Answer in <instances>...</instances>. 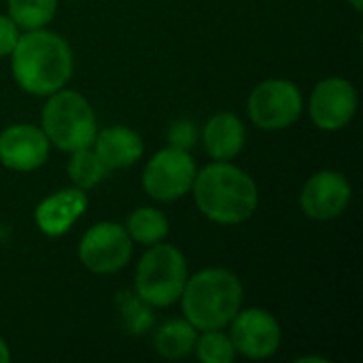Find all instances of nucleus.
<instances>
[{
  "label": "nucleus",
  "instance_id": "nucleus-1",
  "mask_svg": "<svg viewBox=\"0 0 363 363\" xmlns=\"http://www.w3.org/2000/svg\"><path fill=\"white\" fill-rule=\"evenodd\" d=\"M11 68L17 85L32 96H51L72 74L74 57L70 45L45 28L19 34L11 53Z\"/></svg>",
  "mask_w": 363,
  "mask_h": 363
},
{
  "label": "nucleus",
  "instance_id": "nucleus-2",
  "mask_svg": "<svg viewBox=\"0 0 363 363\" xmlns=\"http://www.w3.org/2000/svg\"><path fill=\"white\" fill-rule=\"evenodd\" d=\"M194 200L200 213L221 225L247 221L259 204L255 181L230 162H213L196 172Z\"/></svg>",
  "mask_w": 363,
  "mask_h": 363
},
{
  "label": "nucleus",
  "instance_id": "nucleus-3",
  "mask_svg": "<svg viewBox=\"0 0 363 363\" xmlns=\"http://www.w3.org/2000/svg\"><path fill=\"white\" fill-rule=\"evenodd\" d=\"M179 300L196 330H223L242 306V283L225 268H206L187 279Z\"/></svg>",
  "mask_w": 363,
  "mask_h": 363
},
{
  "label": "nucleus",
  "instance_id": "nucleus-4",
  "mask_svg": "<svg viewBox=\"0 0 363 363\" xmlns=\"http://www.w3.org/2000/svg\"><path fill=\"white\" fill-rule=\"evenodd\" d=\"M40 130L53 147L72 153L94 145L98 121L85 96L62 87L47 96L40 113Z\"/></svg>",
  "mask_w": 363,
  "mask_h": 363
},
{
  "label": "nucleus",
  "instance_id": "nucleus-5",
  "mask_svg": "<svg viewBox=\"0 0 363 363\" xmlns=\"http://www.w3.org/2000/svg\"><path fill=\"white\" fill-rule=\"evenodd\" d=\"M189 279L185 255L172 245H151L140 257L134 277V294L151 306H172L179 302Z\"/></svg>",
  "mask_w": 363,
  "mask_h": 363
},
{
  "label": "nucleus",
  "instance_id": "nucleus-6",
  "mask_svg": "<svg viewBox=\"0 0 363 363\" xmlns=\"http://www.w3.org/2000/svg\"><path fill=\"white\" fill-rule=\"evenodd\" d=\"M304 108L302 91L287 79L262 81L249 96L251 121L268 132L285 130L294 125Z\"/></svg>",
  "mask_w": 363,
  "mask_h": 363
},
{
  "label": "nucleus",
  "instance_id": "nucleus-7",
  "mask_svg": "<svg viewBox=\"0 0 363 363\" xmlns=\"http://www.w3.org/2000/svg\"><path fill=\"white\" fill-rule=\"evenodd\" d=\"M196 172V162L189 151L166 147L147 162L143 189L157 202H172L191 191Z\"/></svg>",
  "mask_w": 363,
  "mask_h": 363
},
{
  "label": "nucleus",
  "instance_id": "nucleus-8",
  "mask_svg": "<svg viewBox=\"0 0 363 363\" xmlns=\"http://www.w3.org/2000/svg\"><path fill=\"white\" fill-rule=\"evenodd\" d=\"M132 257V238L125 225L100 221L91 225L79 242V259L94 274H113L128 266Z\"/></svg>",
  "mask_w": 363,
  "mask_h": 363
},
{
  "label": "nucleus",
  "instance_id": "nucleus-9",
  "mask_svg": "<svg viewBox=\"0 0 363 363\" xmlns=\"http://www.w3.org/2000/svg\"><path fill=\"white\" fill-rule=\"evenodd\" d=\"M230 338L236 353L249 359H268L279 351L283 332L268 311L240 308L230 321Z\"/></svg>",
  "mask_w": 363,
  "mask_h": 363
},
{
  "label": "nucleus",
  "instance_id": "nucleus-10",
  "mask_svg": "<svg viewBox=\"0 0 363 363\" xmlns=\"http://www.w3.org/2000/svg\"><path fill=\"white\" fill-rule=\"evenodd\" d=\"M308 113L319 130L338 132L347 128L357 113V91L353 83L340 77L319 81L313 89Z\"/></svg>",
  "mask_w": 363,
  "mask_h": 363
},
{
  "label": "nucleus",
  "instance_id": "nucleus-11",
  "mask_svg": "<svg viewBox=\"0 0 363 363\" xmlns=\"http://www.w3.org/2000/svg\"><path fill=\"white\" fill-rule=\"evenodd\" d=\"M351 183L342 172L321 170L313 174L300 194V204L306 217L315 221H330L340 217L351 204Z\"/></svg>",
  "mask_w": 363,
  "mask_h": 363
},
{
  "label": "nucleus",
  "instance_id": "nucleus-12",
  "mask_svg": "<svg viewBox=\"0 0 363 363\" xmlns=\"http://www.w3.org/2000/svg\"><path fill=\"white\" fill-rule=\"evenodd\" d=\"M49 138L30 123H15L0 134V164L15 172H32L49 157Z\"/></svg>",
  "mask_w": 363,
  "mask_h": 363
},
{
  "label": "nucleus",
  "instance_id": "nucleus-13",
  "mask_svg": "<svg viewBox=\"0 0 363 363\" xmlns=\"http://www.w3.org/2000/svg\"><path fill=\"white\" fill-rule=\"evenodd\" d=\"M87 194L79 187H68L47 196L34 211L36 228L49 236L60 238L70 232V228L83 217L87 211Z\"/></svg>",
  "mask_w": 363,
  "mask_h": 363
},
{
  "label": "nucleus",
  "instance_id": "nucleus-14",
  "mask_svg": "<svg viewBox=\"0 0 363 363\" xmlns=\"http://www.w3.org/2000/svg\"><path fill=\"white\" fill-rule=\"evenodd\" d=\"M91 147L102 164L108 168V172L134 166L145 151L140 134L125 125H111L102 132H96Z\"/></svg>",
  "mask_w": 363,
  "mask_h": 363
},
{
  "label": "nucleus",
  "instance_id": "nucleus-15",
  "mask_svg": "<svg viewBox=\"0 0 363 363\" xmlns=\"http://www.w3.org/2000/svg\"><path fill=\"white\" fill-rule=\"evenodd\" d=\"M245 138H247L245 125L234 113H217L202 128L204 151L215 162L234 160L242 151Z\"/></svg>",
  "mask_w": 363,
  "mask_h": 363
},
{
  "label": "nucleus",
  "instance_id": "nucleus-16",
  "mask_svg": "<svg viewBox=\"0 0 363 363\" xmlns=\"http://www.w3.org/2000/svg\"><path fill=\"white\" fill-rule=\"evenodd\" d=\"M198 340V330L187 319H170L153 334L155 351L166 359H185Z\"/></svg>",
  "mask_w": 363,
  "mask_h": 363
},
{
  "label": "nucleus",
  "instance_id": "nucleus-17",
  "mask_svg": "<svg viewBox=\"0 0 363 363\" xmlns=\"http://www.w3.org/2000/svg\"><path fill=\"white\" fill-rule=\"evenodd\" d=\"M168 228L170 225L166 215L153 206H143L132 211L125 223V232L130 234L132 242L147 245V247L164 242V238L168 236Z\"/></svg>",
  "mask_w": 363,
  "mask_h": 363
},
{
  "label": "nucleus",
  "instance_id": "nucleus-18",
  "mask_svg": "<svg viewBox=\"0 0 363 363\" xmlns=\"http://www.w3.org/2000/svg\"><path fill=\"white\" fill-rule=\"evenodd\" d=\"M106 174H108V168L102 164V160L96 155V151L91 147H85V149H79V151L70 153L68 177H70L74 187L91 189L98 183H102Z\"/></svg>",
  "mask_w": 363,
  "mask_h": 363
},
{
  "label": "nucleus",
  "instance_id": "nucleus-19",
  "mask_svg": "<svg viewBox=\"0 0 363 363\" xmlns=\"http://www.w3.org/2000/svg\"><path fill=\"white\" fill-rule=\"evenodd\" d=\"M57 13V0H9V17L19 30L45 28Z\"/></svg>",
  "mask_w": 363,
  "mask_h": 363
},
{
  "label": "nucleus",
  "instance_id": "nucleus-20",
  "mask_svg": "<svg viewBox=\"0 0 363 363\" xmlns=\"http://www.w3.org/2000/svg\"><path fill=\"white\" fill-rule=\"evenodd\" d=\"M153 306L140 300L134 291H119L117 294V311L123 323V330L132 336L145 334L153 328Z\"/></svg>",
  "mask_w": 363,
  "mask_h": 363
},
{
  "label": "nucleus",
  "instance_id": "nucleus-21",
  "mask_svg": "<svg viewBox=\"0 0 363 363\" xmlns=\"http://www.w3.org/2000/svg\"><path fill=\"white\" fill-rule=\"evenodd\" d=\"M196 355L204 363H232L236 359V349L230 334L221 330H206L196 340Z\"/></svg>",
  "mask_w": 363,
  "mask_h": 363
},
{
  "label": "nucleus",
  "instance_id": "nucleus-22",
  "mask_svg": "<svg viewBox=\"0 0 363 363\" xmlns=\"http://www.w3.org/2000/svg\"><path fill=\"white\" fill-rule=\"evenodd\" d=\"M168 147L181 149V151H189L196 143H198V128L194 121L181 119L174 121L168 130Z\"/></svg>",
  "mask_w": 363,
  "mask_h": 363
},
{
  "label": "nucleus",
  "instance_id": "nucleus-23",
  "mask_svg": "<svg viewBox=\"0 0 363 363\" xmlns=\"http://www.w3.org/2000/svg\"><path fill=\"white\" fill-rule=\"evenodd\" d=\"M19 40V28L9 15H0V57L11 55Z\"/></svg>",
  "mask_w": 363,
  "mask_h": 363
},
{
  "label": "nucleus",
  "instance_id": "nucleus-24",
  "mask_svg": "<svg viewBox=\"0 0 363 363\" xmlns=\"http://www.w3.org/2000/svg\"><path fill=\"white\" fill-rule=\"evenodd\" d=\"M11 362V351L6 347V342L0 338V363H9Z\"/></svg>",
  "mask_w": 363,
  "mask_h": 363
},
{
  "label": "nucleus",
  "instance_id": "nucleus-25",
  "mask_svg": "<svg viewBox=\"0 0 363 363\" xmlns=\"http://www.w3.org/2000/svg\"><path fill=\"white\" fill-rule=\"evenodd\" d=\"M351 2V6L355 9V11H362L363 9V0H349Z\"/></svg>",
  "mask_w": 363,
  "mask_h": 363
},
{
  "label": "nucleus",
  "instance_id": "nucleus-26",
  "mask_svg": "<svg viewBox=\"0 0 363 363\" xmlns=\"http://www.w3.org/2000/svg\"><path fill=\"white\" fill-rule=\"evenodd\" d=\"M298 362H321V363H325V359H319V357H302V359H298Z\"/></svg>",
  "mask_w": 363,
  "mask_h": 363
}]
</instances>
